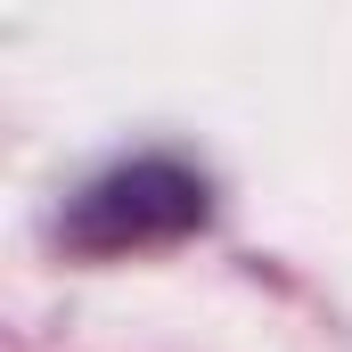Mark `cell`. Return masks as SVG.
<instances>
[{
  "instance_id": "cell-1",
  "label": "cell",
  "mask_w": 352,
  "mask_h": 352,
  "mask_svg": "<svg viewBox=\"0 0 352 352\" xmlns=\"http://www.w3.org/2000/svg\"><path fill=\"white\" fill-rule=\"evenodd\" d=\"M205 213H213V188H205L197 164H180V156H123V164H107L98 180L74 188L58 230L82 254H140V246H173L188 230H205Z\"/></svg>"
}]
</instances>
